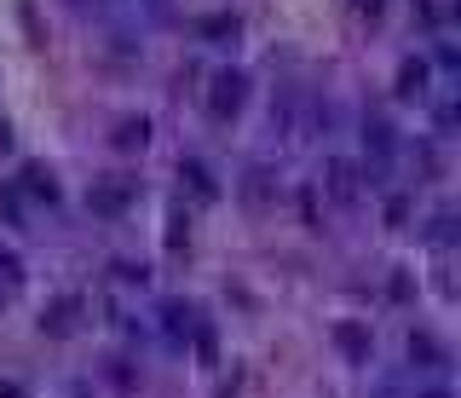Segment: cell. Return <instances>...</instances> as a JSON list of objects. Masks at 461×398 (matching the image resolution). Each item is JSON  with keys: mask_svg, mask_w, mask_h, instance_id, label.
<instances>
[{"mask_svg": "<svg viewBox=\"0 0 461 398\" xmlns=\"http://www.w3.org/2000/svg\"><path fill=\"white\" fill-rule=\"evenodd\" d=\"M0 277H6V283H18V277H23V260L12 255V248H0Z\"/></svg>", "mask_w": 461, "mask_h": 398, "instance_id": "15", "label": "cell"}, {"mask_svg": "<svg viewBox=\"0 0 461 398\" xmlns=\"http://www.w3.org/2000/svg\"><path fill=\"white\" fill-rule=\"evenodd\" d=\"M127 202H133V185H127V179H104V185L87 191V208L99 214V220H121V214H127Z\"/></svg>", "mask_w": 461, "mask_h": 398, "instance_id": "2", "label": "cell"}, {"mask_svg": "<svg viewBox=\"0 0 461 398\" xmlns=\"http://www.w3.org/2000/svg\"><path fill=\"white\" fill-rule=\"evenodd\" d=\"M0 398H29V393H23L18 381H0Z\"/></svg>", "mask_w": 461, "mask_h": 398, "instance_id": "21", "label": "cell"}, {"mask_svg": "<svg viewBox=\"0 0 461 398\" xmlns=\"http://www.w3.org/2000/svg\"><path fill=\"white\" fill-rule=\"evenodd\" d=\"M242 99H248V76H242V69H220L214 87H208V116L214 122H230V116L242 110Z\"/></svg>", "mask_w": 461, "mask_h": 398, "instance_id": "1", "label": "cell"}, {"mask_svg": "<svg viewBox=\"0 0 461 398\" xmlns=\"http://www.w3.org/2000/svg\"><path fill=\"white\" fill-rule=\"evenodd\" d=\"M300 220H306V225H323V220H318V191H300Z\"/></svg>", "mask_w": 461, "mask_h": 398, "instance_id": "16", "label": "cell"}, {"mask_svg": "<svg viewBox=\"0 0 461 398\" xmlns=\"http://www.w3.org/2000/svg\"><path fill=\"white\" fill-rule=\"evenodd\" d=\"M409 295H416V283H409V277L398 272V277H392V300H409Z\"/></svg>", "mask_w": 461, "mask_h": 398, "instance_id": "19", "label": "cell"}, {"mask_svg": "<svg viewBox=\"0 0 461 398\" xmlns=\"http://www.w3.org/2000/svg\"><path fill=\"white\" fill-rule=\"evenodd\" d=\"M323 185H329L335 202H358V197H363V167H358V162H329Z\"/></svg>", "mask_w": 461, "mask_h": 398, "instance_id": "3", "label": "cell"}, {"mask_svg": "<svg viewBox=\"0 0 461 398\" xmlns=\"http://www.w3.org/2000/svg\"><path fill=\"white\" fill-rule=\"evenodd\" d=\"M237 29H242V23H237V18H225V12L202 18V35H208V41H237Z\"/></svg>", "mask_w": 461, "mask_h": 398, "instance_id": "10", "label": "cell"}, {"mask_svg": "<svg viewBox=\"0 0 461 398\" xmlns=\"http://www.w3.org/2000/svg\"><path fill=\"white\" fill-rule=\"evenodd\" d=\"M409 358H416V364H439V341H433V335H409Z\"/></svg>", "mask_w": 461, "mask_h": 398, "instance_id": "11", "label": "cell"}, {"mask_svg": "<svg viewBox=\"0 0 461 398\" xmlns=\"http://www.w3.org/2000/svg\"><path fill=\"white\" fill-rule=\"evenodd\" d=\"M76 323H81V300H76V295L53 300V306L41 312V329H46V335H69V329H76Z\"/></svg>", "mask_w": 461, "mask_h": 398, "instance_id": "4", "label": "cell"}, {"mask_svg": "<svg viewBox=\"0 0 461 398\" xmlns=\"http://www.w3.org/2000/svg\"><path fill=\"white\" fill-rule=\"evenodd\" d=\"M23 191H29V197H41L46 208H53V202H58V179L46 174L41 162H23Z\"/></svg>", "mask_w": 461, "mask_h": 398, "instance_id": "8", "label": "cell"}, {"mask_svg": "<svg viewBox=\"0 0 461 398\" xmlns=\"http://www.w3.org/2000/svg\"><path fill=\"white\" fill-rule=\"evenodd\" d=\"M190 237V225H185V208H174V225H167V248H179Z\"/></svg>", "mask_w": 461, "mask_h": 398, "instance_id": "12", "label": "cell"}, {"mask_svg": "<svg viewBox=\"0 0 461 398\" xmlns=\"http://www.w3.org/2000/svg\"><path fill=\"white\" fill-rule=\"evenodd\" d=\"M427 398H444V393H427Z\"/></svg>", "mask_w": 461, "mask_h": 398, "instance_id": "22", "label": "cell"}, {"mask_svg": "<svg viewBox=\"0 0 461 398\" xmlns=\"http://www.w3.org/2000/svg\"><path fill=\"white\" fill-rule=\"evenodd\" d=\"M335 346H341L346 358H358V364H363V358L375 353V335L363 329V323H352V318H346V323H335Z\"/></svg>", "mask_w": 461, "mask_h": 398, "instance_id": "5", "label": "cell"}, {"mask_svg": "<svg viewBox=\"0 0 461 398\" xmlns=\"http://www.w3.org/2000/svg\"><path fill=\"white\" fill-rule=\"evenodd\" d=\"M248 202H254V208L265 202V167H254V174H248Z\"/></svg>", "mask_w": 461, "mask_h": 398, "instance_id": "17", "label": "cell"}, {"mask_svg": "<svg viewBox=\"0 0 461 398\" xmlns=\"http://www.w3.org/2000/svg\"><path fill=\"white\" fill-rule=\"evenodd\" d=\"M197 353H202V358H214V329H208V323L197 329Z\"/></svg>", "mask_w": 461, "mask_h": 398, "instance_id": "20", "label": "cell"}, {"mask_svg": "<svg viewBox=\"0 0 461 398\" xmlns=\"http://www.w3.org/2000/svg\"><path fill=\"white\" fill-rule=\"evenodd\" d=\"M179 179H185V185H190V197H202V202H214V197H220V185H214V174H208L202 162H185V167H179Z\"/></svg>", "mask_w": 461, "mask_h": 398, "instance_id": "9", "label": "cell"}, {"mask_svg": "<svg viewBox=\"0 0 461 398\" xmlns=\"http://www.w3.org/2000/svg\"><path fill=\"white\" fill-rule=\"evenodd\" d=\"M427 93V58H404L398 64V99H421Z\"/></svg>", "mask_w": 461, "mask_h": 398, "instance_id": "6", "label": "cell"}, {"mask_svg": "<svg viewBox=\"0 0 461 398\" xmlns=\"http://www.w3.org/2000/svg\"><path fill=\"white\" fill-rule=\"evenodd\" d=\"M409 220V197H386V225H404Z\"/></svg>", "mask_w": 461, "mask_h": 398, "instance_id": "13", "label": "cell"}, {"mask_svg": "<svg viewBox=\"0 0 461 398\" xmlns=\"http://www.w3.org/2000/svg\"><path fill=\"white\" fill-rule=\"evenodd\" d=\"M190 323H197V318H190V306H179V300H174V306H167V329H190Z\"/></svg>", "mask_w": 461, "mask_h": 398, "instance_id": "14", "label": "cell"}, {"mask_svg": "<svg viewBox=\"0 0 461 398\" xmlns=\"http://www.w3.org/2000/svg\"><path fill=\"white\" fill-rule=\"evenodd\" d=\"M110 144H116V150H144V144H150V122H144V116H127V122H116Z\"/></svg>", "mask_w": 461, "mask_h": 398, "instance_id": "7", "label": "cell"}, {"mask_svg": "<svg viewBox=\"0 0 461 398\" xmlns=\"http://www.w3.org/2000/svg\"><path fill=\"white\" fill-rule=\"evenodd\" d=\"M352 12H358V18H381L386 0H352Z\"/></svg>", "mask_w": 461, "mask_h": 398, "instance_id": "18", "label": "cell"}]
</instances>
